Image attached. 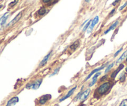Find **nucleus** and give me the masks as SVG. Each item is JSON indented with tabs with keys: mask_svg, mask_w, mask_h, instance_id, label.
Instances as JSON below:
<instances>
[{
	"mask_svg": "<svg viewBox=\"0 0 127 106\" xmlns=\"http://www.w3.org/2000/svg\"><path fill=\"white\" fill-rule=\"evenodd\" d=\"M115 63V62H113V63H111V64H110V65H108V67H107V68H106V70H105V73H107V72H108V71H109V70H110V69H111V68L113 67V66H114Z\"/></svg>",
	"mask_w": 127,
	"mask_h": 106,
	"instance_id": "a211bd4d",
	"label": "nucleus"
},
{
	"mask_svg": "<svg viewBox=\"0 0 127 106\" xmlns=\"http://www.w3.org/2000/svg\"><path fill=\"white\" fill-rule=\"evenodd\" d=\"M42 82V79H38L34 84H32L31 85H30V88L31 87V88H32L33 89H37L40 87V86Z\"/></svg>",
	"mask_w": 127,
	"mask_h": 106,
	"instance_id": "6e6552de",
	"label": "nucleus"
},
{
	"mask_svg": "<svg viewBox=\"0 0 127 106\" xmlns=\"http://www.w3.org/2000/svg\"><path fill=\"white\" fill-rule=\"evenodd\" d=\"M110 87V84L109 82H105L104 84H102L100 86V87L98 89V92L100 94H104L105 92H107V91L109 89Z\"/></svg>",
	"mask_w": 127,
	"mask_h": 106,
	"instance_id": "f257e3e1",
	"label": "nucleus"
},
{
	"mask_svg": "<svg viewBox=\"0 0 127 106\" xmlns=\"http://www.w3.org/2000/svg\"><path fill=\"white\" fill-rule=\"evenodd\" d=\"M127 50L126 51V52H125L123 53L122 55V56H121L117 60V62H116V64H118L120 63L122 61H123V60H124V59L126 57H127Z\"/></svg>",
	"mask_w": 127,
	"mask_h": 106,
	"instance_id": "dca6fc26",
	"label": "nucleus"
},
{
	"mask_svg": "<svg viewBox=\"0 0 127 106\" xmlns=\"http://www.w3.org/2000/svg\"><path fill=\"white\" fill-rule=\"evenodd\" d=\"M106 65H107L105 64V65H103V66H102V67H99V68H96V69H95V70H93V71H91V73H90V74H89V75H88V76H87V78H86V79H85L84 81H88V79H89V78H91V76H93V74H96V73H97V71H100V70H102V69H104V68H105V67H106Z\"/></svg>",
	"mask_w": 127,
	"mask_h": 106,
	"instance_id": "7ed1b4c3",
	"label": "nucleus"
},
{
	"mask_svg": "<svg viewBox=\"0 0 127 106\" xmlns=\"http://www.w3.org/2000/svg\"><path fill=\"white\" fill-rule=\"evenodd\" d=\"M51 1H52V0H42V1L44 2V3H46V4L49 3L50 2H51Z\"/></svg>",
	"mask_w": 127,
	"mask_h": 106,
	"instance_id": "b1692460",
	"label": "nucleus"
},
{
	"mask_svg": "<svg viewBox=\"0 0 127 106\" xmlns=\"http://www.w3.org/2000/svg\"><path fill=\"white\" fill-rule=\"evenodd\" d=\"M98 22H99V17H98V16H96V17L94 18V19L92 21V22H91V25H90L89 27L88 28V34L91 33L92 30H93V28L94 27V26L98 23Z\"/></svg>",
	"mask_w": 127,
	"mask_h": 106,
	"instance_id": "f03ea898",
	"label": "nucleus"
},
{
	"mask_svg": "<svg viewBox=\"0 0 127 106\" xmlns=\"http://www.w3.org/2000/svg\"><path fill=\"white\" fill-rule=\"evenodd\" d=\"M51 53H52V52H50V53H49L45 57H44V59L42 60V61L40 63V67H43V66H44V65L47 63V62L49 61V58H50V56H51Z\"/></svg>",
	"mask_w": 127,
	"mask_h": 106,
	"instance_id": "9d476101",
	"label": "nucleus"
},
{
	"mask_svg": "<svg viewBox=\"0 0 127 106\" xmlns=\"http://www.w3.org/2000/svg\"><path fill=\"white\" fill-rule=\"evenodd\" d=\"M79 44H80V43H79V40H76V41L74 42L71 45L70 48L71 50H75L79 46Z\"/></svg>",
	"mask_w": 127,
	"mask_h": 106,
	"instance_id": "2eb2a0df",
	"label": "nucleus"
},
{
	"mask_svg": "<svg viewBox=\"0 0 127 106\" xmlns=\"http://www.w3.org/2000/svg\"><path fill=\"white\" fill-rule=\"evenodd\" d=\"M59 69H60V68H57V69H56V70H55V71H54V73H52V76H53V75H55V74H56V73H57V72H58V70H59Z\"/></svg>",
	"mask_w": 127,
	"mask_h": 106,
	"instance_id": "393cba45",
	"label": "nucleus"
},
{
	"mask_svg": "<svg viewBox=\"0 0 127 106\" xmlns=\"http://www.w3.org/2000/svg\"><path fill=\"white\" fill-rule=\"evenodd\" d=\"M8 16H9V13H5L3 16L1 18V26H3L4 24H5V22L6 21V19L8 18Z\"/></svg>",
	"mask_w": 127,
	"mask_h": 106,
	"instance_id": "ddd939ff",
	"label": "nucleus"
},
{
	"mask_svg": "<svg viewBox=\"0 0 127 106\" xmlns=\"http://www.w3.org/2000/svg\"><path fill=\"white\" fill-rule=\"evenodd\" d=\"M50 99H51V95H50V94H46L45 96H43L40 99V103L41 104H44Z\"/></svg>",
	"mask_w": 127,
	"mask_h": 106,
	"instance_id": "1a4fd4ad",
	"label": "nucleus"
},
{
	"mask_svg": "<svg viewBox=\"0 0 127 106\" xmlns=\"http://www.w3.org/2000/svg\"><path fill=\"white\" fill-rule=\"evenodd\" d=\"M100 74H101L100 73H96V74H94V76H93V81H92V82L90 83L89 86V87L93 86L94 85L95 83H96V81H97V78H98V76H99Z\"/></svg>",
	"mask_w": 127,
	"mask_h": 106,
	"instance_id": "f8f14e48",
	"label": "nucleus"
},
{
	"mask_svg": "<svg viewBox=\"0 0 127 106\" xmlns=\"http://www.w3.org/2000/svg\"><path fill=\"white\" fill-rule=\"evenodd\" d=\"M124 67V65H123V64H122V65H120L119 66V67L117 69V70H115V71L113 72L112 74L111 75V78H115V76H117V74H118V73H119V71H120L121 70H122L123 68Z\"/></svg>",
	"mask_w": 127,
	"mask_h": 106,
	"instance_id": "9b49d317",
	"label": "nucleus"
},
{
	"mask_svg": "<svg viewBox=\"0 0 127 106\" xmlns=\"http://www.w3.org/2000/svg\"><path fill=\"white\" fill-rule=\"evenodd\" d=\"M126 62H127V59H126Z\"/></svg>",
	"mask_w": 127,
	"mask_h": 106,
	"instance_id": "7c9ffc66",
	"label": "nucleus"
},
{
	"mask_svg": "<svg viewBox=\"0 0 127 106\" xmlns=\"http://www.w3.org/2000/svg\"><path fill=\"white\" fill-rule=\"evenodd\" d=\"M21 16H22V13H19V14H17V16L15 17V18H14V19L12 20V21H11V22L9 23V24L7 25V27H10V26H11V25H13V24H14L15 23H16V22H17V21H19V19H20V18H21Z\"/></svg>",
	"mask_w": 127,
	"mask_h": 106,
	"instance_id": "20e7f679",
	"label": "nucleus"
},
{
	"mask_svg": "<svg viewBox=\"0 0 127 106\" xmlns=\"http://www.w3.org/2000/svg\"><path fill=\"white\" fill-rule=\"evenodd\" d=\"M125 71H127V68H125Z\"/></svg>",
	"mask_w": 127,
	"mask_h": 106,
	"instance_id": "c756f323",
	"label": "nucleus"
},
{
	"mask_svg": "<svg viewBox=\"0 0 127 106\" xmlns=\"http://www.w3.org/2000/svg\"><path fill=\"white\" fill-rule=\"evenodd\" d=\"M106 78H107V75H105V76H103L101 79H100V81H103L104 80H105V79H106Z\"/></svg>",
	"mask_w": 127,
	"mask_h": 106,
	"instance_id": "bb28decb",
	"label": "nucleus"
},
{
	"mask_svg": "<svg viewBox=\"0 0 127 106\" xmlns=\"http://www.w3.org/2000/svg\"><path fill=\"white\" fill-rule=\"evenodd\" d=\"M76 87H77V86H75V87H74L73 88H72L71 89L70 91H69V92H68L67 94H66L65 96H64L63 97H62L61 99H60V102H62L64 100L66 99L67 98H68V97H69L71 96L73 94V92H74V91L76 90Z\"/></svg>",
	"mask_w": 127,
	"mask_h": 106,
	"instance_id": "0eeeda50",
	"label": "nucleus"
},
{
	"mask_svg": "<svg viewBox=\"0 0 127 106\" xmlns=\"http://www.w3.org/2000/svg\"><path fill=\"white\" fill-rule=\"evenodd\" d=\"M46 11H47V10H46L45 8H41L39 10V11H38V13H39V14L40 15V16H43V15H44V14H45Z\"/></svg>",
	"mask_w": 127,
	"mask_h": 106,
	"instance_id": "f3484780",
	"label": "nucleus"
},
{
	"mask_svg": "<svg viewBox=\"0 0 127 106\" xmlns=\"http://www.w3.org/2000/svg\"><path fill=\"white\" fill-rule=\"evenodd\" d=\"M18 101H19V98L17 97H14L8 102L6 106H13L16 104V103L18 102Z\"/></svg>",
	"mask_w": 127,
	"mask_h": 106,
	"instance_id": "423d86ee",
	"label": "nucleus"
},
{
	"mask_svg": "<svg viewBox=\"0 0 127 106\" xmlns=\"http://www.w3.org/2000/svg\"><path fill=\"white\" fill-rule=\"evenodd\" d=\"M127 1L124 4V5H123V6H121L120 8V9H119L120 11H122V10L124 8H125V6H127Z\"/></svg>",
	"mask_w": 127,
	"mask_h": 106,
	"instance_id": "5701e85b",
	"label": "nucleus"
},
{
	"mask_svg": "<svg viewBox=\"0 0 127 106\" xmlns=\"http://www.w3.org/2000/svg\"><path fill=\"white\" fill-rule=\"evenodd\" d=\"M120 106H127V99L123 100V101L121 102Z\"/></svg>",
	"mask_w": 127,
	"mask_h": 106,
	"instance_id": "aec40b11",
	"label": "nucleus"
},
{
	"mask_svg": "<svg viewBox=\"0 0 127 106\" xmlns=\"http://www.w3.org/2000/svg\"><path fill=\"white\" fill-rule=\"evenodd\" d=\"M90 92H91V89H86V90L84 91V92L81 94V95L80 97H79V99L80 100V101H84L85 99H86L88 96L89 95Z\"/></svg>",
	"mask_w": 127,
	"mask_h": 106,
	"instance_id": "39448f33",
	"label": "nucleus"
},
{
	"mask_svg": "<svg viewBox=\"0 0 127 106\" xmlns=\"http://www.w3.org/2000/svg\"><path fill=\"white\" fill-rule=\"evenodd\" d=\"M91 21H89V22H88V23H87L86 24V25H85V26L84 27L83 29V32H84L85 30H86L89 27V26H90V25H91Z\"/></svg>",
	"mask_w": 127,
	"mask_h": 106,
	"instance_id": "6ab92c4d",
	"label": "nucleus"
},
{
	"mask_svg": "<svg viewBox=\"0 0 127 106\" xmlns=\"http://www.w3.org/2000/svg\"><path fill=\"white\" fill-rule=\"evenodd\" d=\"M91 0H85V1L87 2V3H88V2H89Z\"/></svg>",
	"mask_w": 127,
	"mask_h": 106,
	"instance_id": "c85d7f7f",
	"label": "nucleus"
},
{
	"mask_svg": "<svg viewBox=\"0 0 127 106\" xmlns=\"http://www.w3.org/2000/svg\"><path fill=\"white\" fill-rule=\"evenodd\" d=\"M122 50H123V48L122 47L120 48V49L118 50L117 52L114 54V55H113V57H114V58H115V57H116L118 55V54H119L121 52H122Z\"/></svg>",
	"mask_w": 127,
	"mask_h": 106,
	"instance_id": "412c9836",
	"label": "nucleus"
},
{
	"mask_svg": "<svg viewBox=\"0 0 127 106\" xmlns=\"http://www.w3.org/2000/svg\"><path fill=\"white\" fill-rule=\"evenodd\" d=\"M118 21H115V22L114 23H113V24H112V25L111 26H110V27H109V28H108V29H107V30H106V31H105V32H104V34H107L108 33V32H109L110 31H111L112 30H113V29H114L117 27V25H118Z\"/></svg>",
	"mask_w": 127,
	"mask_h": 106,
	"instance_id": "4468645a",
	"label": "nucleus"
},
{
	"mask_svg": "<svg viewBox=\"0 0 127 106\" xmlns=\"http://www.w3.org/2000/svg\"><path fill=\"white\" fill-rule=\"evenodd\" d=\"M119 1H120V0H115V1H114V3H113L112 5H113V6H115V5H116V4L117 3H118V2H119Z\"/></svg>",
	"mask_w": 127,
	"mask_h": 106,
	"instance_id": "a878e982",
	"label": "nucleus"
},
{
	"mask_svg": "<svg viewBox=\"0 0 127 106\" xmlns=\"http://www.w3.org/2000/svg\"><path fill=\"white\" fill-rule=\"evenodd\" d=\"M19 1V0H14V1H13V3H11V4H10V6H14L16 4H17V3Z\"/></svg>",
	"mask_w": 127,
	"mask_h": 106,
	"instance_id": "4be33fe9",
	"label": "nucleus"
},
{
	"mask_svg": "<svg viewBox=\"0 0 127 106\" xmlns=\"http://www.w3.org/2000/svg\"><path fill=\"white\" fill-rule=\"evenodd\" d=\"M115 9H113V10L112 11L111 13H110V14H112L113 13H115Z\"/></svg>",
	"mask_w": 127,
	"mask_h": 106,
	"instance_id": "cd10ccee",
	"label": "nucleus"
}]
</instances>
